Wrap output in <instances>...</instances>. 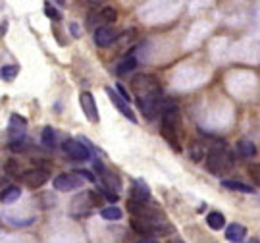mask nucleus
Returning <instances> with one entry per match:
<instances>
[{"label": "nucleus", "mask_w": 260, "mask_h": 243, "mask_svg": "<svg viewBox=\"0 0 260 243\" xmlns=\"http://www.w3.org/2000/svg\"><path fill=\"white\" fill-rule=\"evenodd\" d=\"M205 162H206V170L210 174L220 176V174H223V172H228V170L232 168L233 153L225 145V141H216V143H212V147L208 149Z\"/></svg>", "instance_id": "obj_1"}, {"label": "nucleus", "mask_w": 260, "mask_h": 243, "mask_svg": "<svg viewBox=\"0 0 260 243\" xmlns=\"http://www.w3.org/2000/svg\"><path fill=\"white\" fill-rule=\"evenodd\" d=\"M131 89L133 93H137L139 97H150V95H160V85L152 75H137L131 81Z\"/></svg>", "instance_id": "obj_2"}, {"label": "nucleus", "mask_w": 260, "mask_h": 243, "mask_svg": "<svg viewBox=\"0 0 260 243\" xmlns=\"http://www.w3.org/2000/svg\"><path fill=\"white\" fill-rule=\"evenodd\" d=\"M62 150L66 153L68 159L75 160V162H85V160L91 159V150L85 145L83 141L77 139H66L62 143Z\"/></svg>", "instance_id": "obj_3"}, {"label": "nucleus", "mask_w": 260, "mask_h": 243, "mask_svg": "<svg viewBox=\"0 0 260 243\" xmlns=\"http://www.w3.org/2000/svg\"><path fill=\"white\" fill-rule=\"evenodd\" d=\"M52 186H54L56 191H74L77 187L83 186V176L77 172V174H60V176H56L54 181H52Z\"/></svg>", "instance_id": "obj_4"}, {"label": "nucleus", "mask_w": 260, "mask_h": 243, "mask_svg": "<svg viewBox=\"0 0 260 243\" xmlns=\"http://www.w3.org/2000/svg\"><path fill=\"white\" fill-rule=\"evenodd\" d=\"M25 130H27V120L19 114H12L10 116V124H8V130H6V137L8 141H19L25 137Z\"/></svg>", "instance_id": "obj_5"}, {"label": "nucleus", "mask_w": 260, "mask_h": 243, "mask_svg": "<svg viewBox=\"0 0 260 243\" xmlns=\"http://www.w3.org/2000/svg\"><path fill=\"white\" fill-rule=\"evenodd\" d=\"M106 95H108V99L112 101V104H114V106H116V108H118V110H120V112L131 122V124H137V116L133 114V110H131L129 104H127V101H125L121 95L116 93L112 87H106Z\"/></svg>", "instance_id": "obj_6"}, {"label": "nucleus", "mask_w": 260, "mask_h": 243, "mask_svg": "<svg viewBox=\"0 0 260 243\" xmlns=\"http://www.w3.org/2000/svg\"><path fill=\"white\" fill-rule=\"evenodd\" d=\"M19 179H21L23 186L31 187V189H37V187L45 186L48 181V174L39 168H33V170H25V172L19 176Z\"/></svg>", "instance_id": "obj_7"}, {"label": "nucleus", "mask_w": 260, "mask_h": 243, "mask_svg": "<svg viewBox=\"0 0 260 243\" xmlns=\"http://www.w3.org/2000/svg\"><path fill=\"white\" fill-rule=\"evenodd\" d=\"M79 104H81V110L87 116L89 122H99V110H96V103H94V97L89 91H81L79 93Z\"/></svg>", "instance_id": "obj_8"}, {"label": "nucleus", "mask_w": 260, "mask_h": 243, "mask_svg": "<svg viewBox=\"0 0 260 243\" xmlns=\"http://www.w3.org/2000/svg\"><path fill=\"white\" fill-rule=\"evenodd\" d=\"M116 39H118V31L112 25H103V27L94 29V43H96V47H110Z\"/></svg>", "instance_id": "obj_9"}, {"label": "nucleus", "mask_w": 260, "mask_h": 243, "mask_svg": "<svg viewBox=\"0 0 260 243\" xmlns=\"http://www.w3.org/2000/svg\"><path fill=\"white\" fill-rule=\"evenodd\" d=\"M131 199L137 201V203H143V205H149L150 203V189L147 187L145 181L137 179L135 186L131 187Z\"/></svg>", "instance_id": "obj_10"}, {"label": "nucleus", "mask_w": 260, "mask_h": 243, "mask_svg": "<svg viewBox=\"0 0 260 243\" xmlns=\"http://www.w3.org/2000/svg\"><path fill=\"white\" fill-rule=\"evenodd\" d=\"M247 237V228L243 224H237L233 222L225 228V239L230 243H243V239Z\"/></svg>", "instance_id": "obj_11"}, {"label": "nucleus", "mask_w": 260, "mask_h": 243, "mask_svg": "<svg viewBox=\"0 0 260 243\" xmlns=\"http://www.w3.org/2000/svg\"><path fill=\"white\" fill-rule=\"evenodd\" d=\"M177 131L176 128H170V126H160V133H162V137L168 141V145L170 147H174L177 153H181V145H179V141H177Z\"/></svg>", "instance_id": "obj_12"}, {"label": "nucleus", "mask_w": 260, "mask_h": 243, "mask_svg": "<svg viewBox=\"0 0 260 243\" xmlns=\"http://www.w3.org/2000/svg\"><path fill=\"white\" fill-rule=\"evenodd\" d=\"M116 18H118V12L112 8V6H106V8H103L96 14V25H99V27L112 25V23L116 21Z\"/></svg>", "instance_id": "obj_13"}, {"label": "nucleus", "mask_w": 260, "mask_h": 243, "mask_svg": "<svg viewBox=\"0 0 260 243\" xmlns=\"http://www.w3.org/2000/svg\"><path fill=\"white\" fill-rule=\"evenodd\" d=\"M237 153L241 155L243 159H252V157H256V145L252 143L251 139H239L237 141Z\"/></svg>", "instance_id": "obj_14"}, {"label": "nucleus", "mask_w": 260, "mask_h": 243, "mask_svg": "<svg viewBox=\"0 0 260 243\" xmlns=\"http://www.w3.org/2000/svg\"><path fill=\"white\" fill-rule=\"evenodd\" d=\"M135 66H137V58H135L133 50H131L127 56L121 58V62H118V66H116V74H118V75H125L127 72H131Z\"/></svg>", "instance_id": "obj_15"}, {"label": "nucleus", "mask_w": 260, "mask_h": 243, "mask_svg": "<svg viewBox=\"0 0 260 243\" xmlns=\"http://www.w3.org/2000/svg\"><path fill=\"white\" fill-rule=\"evenodd\" d=\"M222 186L225 189H232V191H239V193H254V187L247 186L243 181H235V179H223Z\"/></svg>", "instance_id": "obj_16"}, {"label": "nucleus", "mask_w": 260, "mask_h": 243, "mask_svg": "<svg viewBox=\"0 0 260 243\" xmlns=\"http://www.w3.org/2000/svg\"><path fill=\"white\" fill-rule=\"evenodd\" d=\"M206 224L212 230H222V228H225V216L222 212H210L206 216Z\"/></svg>", "instance_id": "obj_17"}, {"label": "nucleus", "mask_w": 260, "mask_h": 243, "mask_svg": "<svg viewBox=\"0 0 260 243\" xmlns=\"http://www.w3.org/2000/svg\"><path fill=\"white\" fill-rule=\"evenodd\" d=\"M19 195H21V189L16 186H10L2 191L0 199H2V203H14V201H18L19 199Z\"/></svg>", "instance_id": "obj_18"}, {"label": "nucleus", "mask_w": 260, "mask_h": 243, "mask_svg": "<svg viewBox=\"0 0 260 243\" xmlns=\"http://www.w3.org/2000/svg\"><path fill=\"white\" fill-rule=\"evenodd\" d=\"M101 216H103L104 220L118 222V220H121V208H118V206H106V208L101 210Z\"/></svg>", "instance_id": "obj_19"}, {"label": "nucleus", "mask_w": 260, "mask_h": 243, "mask_svg": "<svg viewBox=\"0 0 260 243\" xmlns=\"http://www.w3.org/2000/svg\"><path fill=\"white\" fill-rule=\"evenodd\" d=\"M56 133L54 130L50 128V126H47V128H43V145L47 147V149H52L56 145Z\"/></svg>", "instance_id": "obj_20"}, {"label": "nucleus", "mask_w": 260, "mask_h": 243, "mask_svg": "<svg viewBox=\"0 0 260 243\" xmlns=\"http://www.w3.org/2000/svg\"><path fill=\"white\" fill-rule=\"evenodd\" d=\"M96 187H99V191H101V193H103L108 201H112V203H116V201H118V191H116V189L108 187L106 184H103V181H99V184H96Z\"/></svg>", "instance_id": "obj_21"}, {"label": "nucleus", "mask_w": 260, "mask_h": 243, "mask_svg": "<svg viewBox=\"0 0 260 243\" xmlns=\"http://www.w3.org/2000/svg\"><path fill=\"white\" fill-rule=\"evenodd\" d=\"M18 72H19L18 66H2V72H0V75H2V79L12 81V79L18 75Z\"/></svg>", "instance_id": "obj_22"}, {"label": "nucleus", "mask_w": 260, "mask_h": 243, "mask_svg": "<svg viewBox=\"0 0 260 243\" xmlns=\"http://www.w3.org/2000/svg\"><path fill=\"white\" fill-rule=\"evenodd\" d=\"M29 147V141L23 137V139H19V141H12L10 143V149L14 150V153H18V150H25Z\"/></svg>", "instance_id": "obj_23"}, {"label": "nucleus", "mask_w": 260, "mask_h": 243, "mask_svg": "<svg viewBox=\"0 0 260 243\" xmlns=\"http://www.w3.org/2000/svg\"><path fill=\"white\" fill-rule=\"evenodd\" d=\"M249 174H251L252 181H254L256 186H260V164H254V166H251Z\"/></svg>", "instance_id": "obj_24"}, {"label": "nucleus", "mask_w": 260, "mask_h": 243, "mask_svg": "<svg viewBox=\"0 0 260 243\" xmlns=\"http://www.w3.org/2000/svg\"><path fill=\"white\" fill-rule=\"evenodd\" d=\"M45 14H47L50 19H54V21H58V19H60V14H58V12H56L50 4H47V6H45Z\"/></svg>", "instance_id": "obj_25"}, {"label": "nucleus", "mask_w": 260, "mask_h": 243, "mask_svg": "<svg viewBox=\"0 0 260 243\" xmlns=\"http://www.w3.org/2000/svg\"><path fill=\"white\" fill-rule=\"evenodd\" d=\"M135 243H158V241L152 237V235H143V237H141V239H137Z\"/></svg>", "instance_id": "obj_26"}, {"label": "nucleus", "mask_w": 260, "mask_h": 243, "mask_svg": "<svg viewBox=\"0 0 260 243\" xmlns=\"http://www.w3.org/2000/svg\"><path fill=\"white\" fill-rule=\"evenodd\" d=\"M116 89H118V91H120V95L121 97H123V99H125V101H127V103H129V93H127V91H125V89H123V87H121V85H118V87H116Z\"/></svg>", "instance_id": "obj_27"}, {"label": "nucleus", "mask_w": 260, "mask_h": 243, "mask_svg": "<svg viewBox=\"0 0 260 243\" xmlns=\"http://www.w3.org/2000/svg\"><path fill=\"white\" fill-rule=\"evenodd\" d=\"M58 6H66V0H54Z\"/></svg>", "instance_id": "obj_28"}, {"label": "nucleus", "mask_w": 260, "mask_h": 243, "mask_svg": "<svg viewBox=\"0 0 260 243\" xmlns=\"http://www.w3.org/2000/svg\"><path fill=\"white\" fill-rule=\"evenodd\" d=\"M249 243H260V239H252V241H249Z\"/></svg>", "instance_id": "obj_29"}]
</instances>
